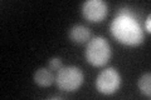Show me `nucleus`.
Returning <instances> with one entry per match:
<instances>
[{"mask_svg":"<svg viewBox=\"0 0 151 100\" xmlns=\"http://www.w3.org/2000/svg\"><path fill=\"white\" fill-rule=\"evenodd\" d=\"M111 34L117 41L129 46H137L144 41V30L129 9H121L111 23Z\"/></svg>","mask_w":151,"mask_h":100,"instance_id":"obj_1","label":"nucleus"},{"mask_svg":"<svg viewBox=\"0 0 151 100\" xmlns=\"http://www.w3.org/2000/svg\"><path fill=\"white\" fill-rule=\"evenodd\" d=\"M84 56L87 61L93 66H103L110 61L112 56L111 45L103 36H96L88 40Z\"/></svg>","mask_w":151,"mask_h":100,"instance_id":"obj_2","label":"nucleus"},{"mask_svg":"<svg viewBox=\"0 0 151 100\" xmlns=\"http://www.w3.org/2000/svg\"><path fill=\"white\" fill-rule=\"evenodd\" d=\"M83 80H84L83 71L78 66H73V65L62 66L57 71L55 75V84L58 89L68 93L78 90L83 84Z\"/></svg>","mask_w":151,"mask_h":100,"instance_id":"obj_3","label":"nucleus"},{"mask_svg":"<svg viewBox=\"0 0 151 100\" xmlns=\"http://www.w3.org/2000/svg\"><path fill=\"white\" fill-rule=\"evenodd\" d=\"M121 87V75L115 68L102 70L96 78V89L101 94H115Z\"/></svg>","mask_w":151,"mask_h":100,"instance_id":"obj_4","label":"nucleus"},{"mask_svg":"<svg viewBox=\"0 0 151 100\" xmlns=\"http://www.w3.org/2000/svg\"><path fill=\"white\" fill-rule=\"evenodd\" d=\"M107 4L103 0H87L82 5V15L91 23H98L107 15Z\"/></svg>","mask_w":151,"mask_h":100,"instance_id":"obj_5","label":"nucleus"},{"mask_svg":"<svg viewBox=\"0 0 151 100\" xmlns=\"http://www.w3.org/2000/svg\"><path fill=\"white\" fill-rule=\"evenodd\" d=\"M89 38H91V30L83 24H76L69 29V39L73 43L77 44H83L86 41L88 43Z\"/></svg>","mask_w":151,"mask_h":100,"instance_id":"obj_6","label":"nucleus"},{"mask_svg":"<svg viewBox=\"0 0 151 100\" xmlns=\"http://www.w3.org/2000/svg\"><path fill=\"white\" fill-rule=\"evenodd\" d=\"M33 79H34L37 85L43 87V88L50 87V85L55 82L54 74L47 68H39L38 70H35L34 75H33Z\"/></svg>","mask_w":151,"mask_h":100,"instance_id":"obj_7","label":"nucleus"},{"mask_svg":"<svg viewBox=\"0 0 151 100\" xmlns=\"http://www.w3.org/2000/svg\"><path fill=\"white\" fill-rule=\"evenodd\" d=\"M139 90L147 98L151 96V74L150 73H144L140 77L137 82Z\"/></svg>","mask_w":151,"mask_h":100,"instance_id":"obj_8","label":"nucleus"},{"mask_svg":"<svg viewBox=\"0 0 151 100\" xmlns=\"http://www.w3.org/2000/svg\"><path fill=\"white\" fill-rule=\"evenodd\" d=\"M48 66H49L50 70H59L60 68H62V60H60V58H57V56L50 58Z\"/></svg>","mask_w":151,"mask_h":100,"instance_id":"obj_9","label":"nucleus"},{"mask_svg":"<svg viewBox=\"0 0 151 100\" xmlns=\"http://www.w3.org/2000/svg\"><path fill=\"white\" fill-rule=\"evenodd\" d=\"M145 29H146V31H147V33L151 31V15H150V14L147 15V18H146V21H145Z\"/></svg>","mask_w":151,"mask_h":100,"instance_id":"obj_10","label":"nucleus"},{"mask_svg":"<svg viewBox=\"0 0 151 100\" xmlns=\"http://www.w3.org/2000/svg\"><path fill=\"white\" fill-rule=\"evenodd\" d=\"M50 99H60V96H58V95H52Z\"/></svg>","mask_w":151,"mask_h":100,"instance_id":"obj_11","label":"nucleus"}]
</instances>
